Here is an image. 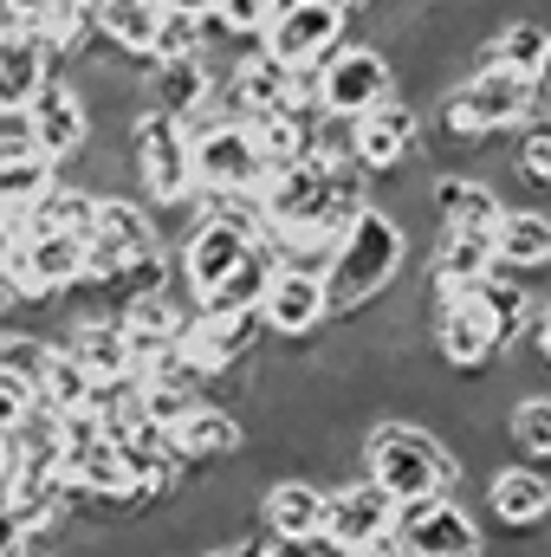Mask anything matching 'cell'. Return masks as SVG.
<instances>
[{"label":"cell","instance_id":"21","mask_svg":"<svg viewBox=\"0 0 551 557\" xmlns=\"http://www.w3.org/2000/svg\"><path fill=\"white\" fill-rule=\"evenodd\" d=\"M162 214L143 201V195H111V201H98V234L91 240H105L111 253H124V260H143V253H156L162 247Z\"/></svg>","mask_w":551,"mask_h":557},{"label":"cell","instance_id":"19","mask_svg":"<svg viewBox=\"0 0 551 557\" xmlns=\"http://www.w3.org/2000/svg\"><path fill=\"white\" fill-rule=\"evenodd\" d=\"M325 188H331V162L325 156H305L292 169H273L260 201H267V221H318L325 214Z\"/></svg>","mask_w":551,"mask_h":557},{"label":"cell","instance_id":"41","mask_svg":"<svg viewBox=\"0 0 551 557\" xmlns=\"http://www.w3.org/2000/svg\"><path fill=\"white\" fill-rule=\"evenodd\" d=\"M532 91H539V104H532V117H551V65L539 72V85H532Z\"/></svg>","mask_w":551,"mask_h":557},{"label":"cell","instance_id":"5","mask_svg":"<svg viewBox=\"0 0 551 557\" xmlns=\"http://www.w3.org/2000/svg\"><path fill=\"white\" fill-rule=\"evenodd\" d=\"M351 39V0H279L273 26H267V52L292 72H311L325 65L338 46Z\"/></svg>","mask_w":551,"mask_h":557},{"label":"cell","instance_id":"31","mask_svg":"<svg viewBox=\"0 0 551 557\" xmlns=\"http://www.w3.org/2000/svg\"><path fill=\"white\" fill-rule=\"evenodd\" d=\"M519 175H526L532 195H551V117L519 124Z\"/></svg>","mask_w":551,"mask_h":557},{"label":"cell","instance_id":"42","mask_svg":"<svg viewBox=\"0 0 551 557\" xmlns=\"http://www.w3.org/2000/svg\"><path fill=\"white\" fill-rule=\"evenodd\" d=\"M7 350H13V331L0 324V376H7Z\"/></svg>","mask_w":551,"mask_h":557},{"label":"cell","instance_id":"20","mask_svg":"<svg viewBox=\"0 0 551 557\" xmlns=\"http://www.w3.org/2000/svg\"><path fill=\"white\" fill-rule=\"evenodd\" d=\"M65 331H72L65 350L91 370V383H124V376H137V357H131V337H124L118 318H72Z\"/></svg>","mask_w":551,"mask_h":557},{"label":"cell","instance_id":"39","mask_svg":"<svg viewBox=\"0 0 551 557\" xmlns=\"http://www.w3.org/2000/svg\"><path fill=\"white\" fill-rule=\"evenodd\" d=\"M13 311H20V285H13V273H7V267H0V324H7Z\"/></svg>","mask_w":551,"mask_h":557},{"label":"cell","instance_id":"1","mask_svg":"<svg viewBox=\"0 0 551 557\" xmlns=\"http://www.w3.org/2000/svg\"><path fill=\"white\" fill-rule=\"evenodd\" d=\"M364 473L396 499V506H415V499H441L448 480H461V454L441 447V434L428 421H377L370 441H364Z\"/></svg>","mask_w":551,"mask_h":557},{"label":"cell","instance_id":"13","mask_svg":"<svg viewBox=\"0 0 551 557\" xmlns=\"http://www.w3.org/2000/svg\"><path fill=\"white\" fill-rule=\"evenodd\" d=\"M487 273H500L493 234H454V227H434V260H428V298H434V305L474 292Z\"/></svg>","mask_w":551,"mask_h":557},{"label":"cell","instance_id":"38","mask_svg":"<svg viewBox=\"0 0 551 557\" xmlns=\"http://www.w3.org/2000/svg\"><path fill=\"white\" fill-rule=\"evenodd\" d=\"M20 545H26V525L0 506V557H20Z\"/></svg>","mask_w":551,"mask_h":557},{"label":"cell","instance_id":"32","mask_svg":"<svg viewBox=\"0 0 551 557\" xmlns=\"http://www.w3.org/2000/svg\"><path fill=\"white\" fill-rule=\"evenodd\" d=\"M273 13H279V0H215V20H221L234 39H267Z\"/></svg>","mask_w":551,"mask_h":557},{"label":"cell","instance_id":"17","mask_svg":"<svg viewBox=\"0 0 551 557\" xmlns=\"http://www.w3.org/2000/svg\"><path fill=\"white\" fill-rule=\"evenodd\" d=\"M487 519L513 525V532H546L551 525V480L539 467H500L487 473Z\"/></svg>","mask_w":551,"mask_h":557},{"label":"cell","instance_id":"11","mask_svg":"<svg viewBox=\"0 0 551 557\" xmlns=\"http://www.w3.org/2000/svg\"><path fill=\"white\" fill-rule=\"evenodd\" d=\"M434 357H441L448 370H467V376L500 357V331L487 324V311L474 305V292L434 305Z\"/></svg>","mask_w":551,"mask_h":557},{"label":"cell","instance_id":"22","mask_svg":"<svg viewBox=\"0 0 551 557\" xmlns=\"http://www.w3.org/2000/svg\"><path fill=\"white\" fill-rule=\"evenodd\" d=\"M59 188H65V162H52V156H39V149L0 162V208L20 214V221H33Z\"/></svg>","mask_w":551,"mask_h":557},{"label":"cell","instance_id":"14","mask_svg":"<svg viewBox=\"0 0 551 557\" xmlns=\"http://www.w3.org/2000/svg\"><path fill=\"white\" fill-rule=\"evenodd\" d=\"M325 512H331V486L311 480V473H279L267 480V499H260V525L279 539H325Z\"/></svg>","mask_w":551,"mask_h":557},{"label":"cell","instance_id":"7","mask_svg":"<svg viewBox=\"0 0 551 557\" xmlns=\"http://www.w3.org/2000/svg\"><path fill=\"white\" fill-rule=\"evenodd\" d=\"M254 247H260L254 234H241V227H228V221H215V214H195L188 234H182V247H175V285H182L195 305H208L228 278L247 267Z\"/></svg>","mask_w":551,"mask_h":557},{"label":"cell","instance_id":"16","mask_svg":"<svg viewBox=\"0 0 551 557\" xmlns=\"http://www.w3.org/2000/svg\"><path fill=\"white\" fill-rule=\"evenodd\" d=\"M26 117H33V137H39V156H52V162H72L85 143L98 137L91 131V111H85V98L65 85V78H52L33 104H26Z\"/></svg>","mask_w":551,"mask_h":557},{"label":"cell","instance_id":"36","mask_svg":"<svg viewBox=\"0 0 551 557\" xmlns=\"http://www.w3.org/2000/svg\"><path fill=\"white\" fill-rule=\"evenodd\" d=\"M26 234H33V227H26L20 214H7V208H0V267H7V260L26 247Z\"/></svg>","mask_w":551,"mask_h":557},{"label":"cell","instance_id":"15","mask_svg":"<svg viewBox=\"0 0 551 557\" xmlns=\"http://www.w3.org/2000/svg\"><path fill=\"white\" fill-rule=\"evenodd\" d=\"M415 149H421V111H415L409 98H390V104H377L370 117H357V162H364L370 175L403 169Z\"/></svg>","mask_w":551,"mask_h":557},{"label":"cell","instance_id":"25","mask_svg":"<svg viewBox=\"0 0 551 557\" xmlns=\"http://www.w3.org/2000/svg\"><path fill=\"white\" fill-rule=\"evenodd\" d=\"M215 98V78L201 59H175V65H149V104L169 111L175 124H188L201 104Z\"/></svg>","mask_w":551,"mask_h":557},{"label":"cell","instance_id":"6","mask_svg":"<svg viewBox=\"0 0 551 557\" xmlns=\"http://www.w3.org/2000/svg\"><path fill=\"white\" fill-rule=\"evenodd\" d=\"M396 499L370 480V473H357V480H344V486H331V512H325V552L331 557H370L383 539H396Z\"/></svg>","mask_w":551,"mask_h":557},{"label":"cell","instance_id":"23","mask_svg":"<svg viewBox=\"0 0 551 557\" xmlns=\"http://www.w3.org/2000/svg\"><path fill=\"white\" fill-rule=\"evenodd\" d=\"M474 305H480L487 324L500 331V350H513V344L532 331V318H539V298L526 292V278H500V273H487L474 285Z\"/></svg>","mask_w":551,"mask_h":557},{"label":"cell","instance_id":"35","mask_svg":"<svg viewBox=\"0 0 551 557\" xmlns=\"http://www.w3.org/2000/svg\"><path fill=\"white\" fill-rule=\"evenodd\" d=\"M254 557H318V539H279V532H267L254 545Z\"/></svg>","mask_w":551,"mask_h":557},{"label":"cell","instance_id":"28","mask_svg":"<svg viewBox=\"0 0 551 557\" xmlns=\"http://www.w3.org/2000/svg\"><path fill=\"white\" fill-rule=\"evenodd\" d=\"M91 396H98L91 370L59 344V350H52V370H46V383H39V409H52V416H78V409H91Z\"/></svg>","mask_w":551,"mask_h":557},{"label":"cell","instance_id":"3","mask_svg":"<svg viewBox=\"0 0 551 557\" xmlns=\"http://www.w3.org/2000/svg\"><path fill=\"white\" fill-rule=\"evenodd\" d=\"M131 156H137L143 201H149L156 214H182L188 195H201V188H195V143H188V131H182L169 111L143 104L137 124H131Z\"/></svg>","mask_w":551,"mask_h":557},{"label":"cell","instance_id":"9","mask_svg":"<svg viewBox=\"0 0 551 557\" xmlns=\"http://www.w3.org/2000/svg\"><path fill=\"white\" fill-rule=\"evenodd\" d=\"M325 318H338L325 273L279 267L273 292H267V305H260V324H267V337H273V344H305V337H318V331H325Z\"/></svg>","mask_w":551,"mask_h":557},{"label":"cell","instance_id":"27","mask_svg":"<svg viewBox=\"0 0 551 557\" xmlns=\"http://www.w3.org/2000/svg\"><path fill=\"white\" fill-rule=\"evenodd\" d=\"M98 33L131 52V59H149L156 52V33H162V7L156 0H98Z\"/></svg>","mask_w":551,"mask_h":557},{"label":"cell","instance_id":"43","mask_svg":"<svg viewBox=\"0 0 551 557\" xmlns=\"http://www.w3.org/2000/svg\"><path fill=\"white\" fill-rule=\"evenodd\" d=\"M208 557H254V552H241V545H215Z\"/></svg>","mask_w":551,"mask_h":557},{"label":"cell","instance_id":"12","mask_svg":"<svg viewBox=\"0 0 551 557\" xmlns=\"http://www.w3.org/2000/svg\"><path fill=\"white\" fill-rule=\"evenodd\" d=\"M428 208H434V221L454 227V234H500V221H506L500 188L480 182V175H467V169H441L434 188H428Z\"/></svg>","mask_w":551,"mask_h":557},{"label":"cell","instance_id":"44","mask_svg":"<svg viewBox=\"0 0 551 557\" xmlns=\"http://www.w3.org/2000/svg\"><path fill=\"white\" fill-rule=\"evenodd\" d=\"M351 7H357V0H351Z\"/></svg>","mask_w":551,"mask_h":557},{"label":"cell","instance_id":"30","mask_svg":"<svg viewBox=\"0 0 551 557\" xmlns=\"http://www.w3.org/2000/svg\"><path fill=\"white\" fill-rule=\"evenodd\" d=\"M201 52H208V20H195V13H162V33H156L149 65H175V59H201Z\"/></svg>","mask_w":551,"mask_h":557},{"label":"cell","instance_id":"24","mask_svg":"<svg viewBox=\"0 0 551 557\" xmlns=\"http://www.w3.org/2000/svg\"><path fill=\"white\" fill-rule=\"evenodd\" d=\"M493 253L513 273H546L551 267V214L546 208H513L500 221V234H493Z\"/></svg>","mask_w":551,"mask_h":557},{"label":"cell","instance_id":"37","mask_svg":"<svg viewBox=\"0 0 551 557\" xmlns=\"http://www.w3.org/2000/svg\"><path fill=\"white\" fill-rule=\"evenodd\" d=\"M526 337H532V357H539V370H551V298L539 305V318H532V331H526Z\"/></svg>","mask_w":551,"mask_h":557},{"label":"cell","instance_id":"18","mask_svg":"<svg viewBox=\"0 0 551 557\" xmlns=\"http://www.w3.org/2000/svg\"><path fill=\"white\" fill-rule=\"evenodd\" d=\"M247 421L234 416L228 403H201L182 428H169V447L182 454V467H215V460H241L247 454Z\"/></svg>","mask_w":551,"mask_h":557},{"label":"cell","instance_id":"2","mask_svg":"<svg viewBox=\"0 0 551 557\" xmlns=\"http://www.w3.org/2000/svg\"><path fill=\"white\" fill-rule=\"evenodd\" d=\"M403 267H409V227H403L396 214H383V208H364V214L344 227L338 260H331V273H325L338 318H351V311H364L370 298H383Z\"/></svg>","mask_w":551,"mask_h":557},{"label":"cell","instance_id":"4","mask_svg":"<svg viewBox=\"0 0 551 557\" xmlns=\"http://www.w3.org/2000/svg\"><path fill=\"white\" fill-rule=\"evenodd\" d=\"M390 98H396V59L370 39H344L318 65V111H331V117H370Z\"/></svg>","mask_w":551,"mask_h":557},{"label":"cell","instance_id":"8","mask_svg":"<svg viewBox=\"0 0 551 557\" xmlns=\"http://www.w3.org/2000/svg\"><path fill=\"white\" fill-rule=\"evenodd\" d=\"M195 143V188L201 195H260L267 188V156L254 149L247 124H221V131H201Z\"/></svg>","mask_w":551,"mask_h":557},{"label":"cell","instance_id":"29","mask_svg":"<svg viewBox=\"0 0 551 557\" xmlns=\"http://www.w3.org/2000/svg\"><path fill=\"white\" fill-rule=\"evenodd\" d=\"M506 434H513V447L526 454V460H551V396H519L513 409H506Z\"/></svg>","mask_w":551,"mask_h":557},{"label":"cell","instance_id":"26","mask_svg":"<svg viewBox=\"0 0 551 557\" xmlns=\"http://www.w3.org/2000/svg\"><path fill=\"white\" fill-rule=\"evenodd\" d=\"M487 52H493V65H506V72H519V78L539 85V72L551 65V33L532 13H513L500 33H487Z\"/></svg>","mask_w":551,"mask_h":557},{"label":"cell","instance_id":"40","mask_svg":"<svg viewBox=\"0 0 551 557\" xmlns=\"http://www.w3.org/2000/svg\"><path fill=\"white\" fill-rule=\"evenodd\" d=\"M162 13H195V20H208L215 13V0H156Z\"/></svg>","mask_w":551,"mask_h":557},{"label":"cell","instance_id":"10","mask_svg":"<svg viewBox=\"0 0 551 557\" xmlns=\"http://www.w3.org/2000/svg\"><path fill=\"white\" fill-rule=\"evenodd\" d=\"M396 532H403L409 557H480L487 552L474 512L454 506L448 493H441V499H415V506H403V512H396Z\"/></svg>","mask_w":551,"mask_h":557},{"label":"cell","instance_id":"34","mask_svg":"<svg viewBox=\"0 0 551 557\" xmlns=\"http://www.w3.org/2000/svg\"><path fill=\"white\" fill-rule=\"evenodd\" d=\"M39 409V396L26 389V383H13V376H0V434H13L20 421Z\"/></svg>","mask_w":551,"mask_h":557},{"label":"cell","instance_id":"33","mask_svg":"<svg viewBox=\"0 0 551 557\" xmlns=\"http://www.w3.org/2000/svg\"><path fill=\"white\" fill-rule=\"evenodd\" d=\"M39 137H33V117L26 111H0V162H13V156H33Z\"/></svg>","mask_w":551,"mask_h":557}]
</instances>
